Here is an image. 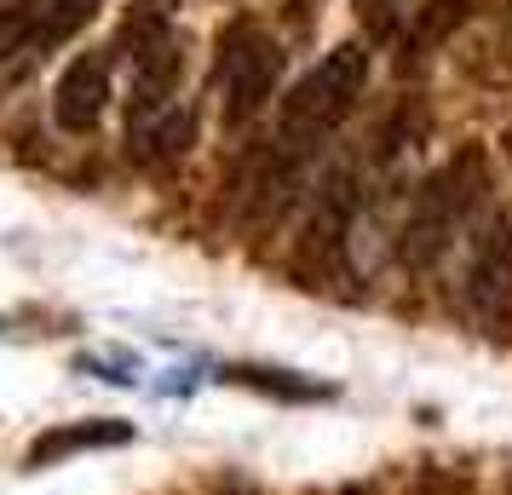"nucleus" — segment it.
<instances>
[{
	"instance_id": "nucleus-1",
	"label": "nucleus",
	"mask_w": 512,
	"mask_h": 495,
	"mask_svg": "<svg viewBox=\"0 0 512 495\" xmlns=\"http://www.w3.org/2000/svg\"><path fill=\"white\" fill-rule=\"evenodd\" d=\"M369 87V52L346 41V47H334L317 64V70H305L288 98L277 104V144L265 150V173H259L254 190H288L294 179L305 173V162L323 150L334 133H340V121L357 110V98Z\"/></svg>"
},
{
	"instance_id": "nucleus-2",
	"label": "nucleus",
	"mask_w": 512,
	"mask_h": 495,
	"mask_svg": "<svg viewBox=\"0 0 512 495\" xmlns=\"http://www.w3.org/2000/svg\"><path fill=\"white\" fill-rule=\"evenodd\" d=\"M484 196V156L478 150H461L455 162H443L438 173H426L409 202V219H403V236H397V260L409 271H432V265L449 254V242L461 231L472 208Z\"/></svg>"
},
{
	"instance_id": "nucleus-3",
	"label": "nucleus",
	"mask_w": 512,
	"mask_h": 495,
	"mask_svg": "<svg viewBox=\"0 0 512 495\" xmlns=\"http://www.w3.org/2000/svg\"><path fill=\"white\" fill-rule=\"evenodd\" d=\"M277 81H282V47L259 24L236 18L219 35V116H225V127H248L277 98Z\"/></svg>"
},
{
	"instance_id": "nucleus-4",
	"label": "nucleus",
	"mask_w": 512,
	"mask_h": 495,
	"mask_svg": "<svg viewBox=\"0 0 512 495\" xmlns=\"http://www.w3.org/2000/svg\"><path fill=\"white\" fill-rule=\"evenodd\" d=\"M466 300L484 323H512V219L501 213L466 265Z\"/></svg>"
},
{
	"instance_id": "nucleus-5",
	"label": "nucleus",
	"mask_w": 512,
	"mask_h": 495,
	"mask_svg": "<svg viewBox=\"0 0 512 495\" xmlns=\"http://www.w3.org/2000/svg\"><path fill=\"white\" fill-rule=\"evenodd\" d=\"M104 104H110V58L104 52L70 58V70L58 75V87H52V121L64 133H93Z\"/></svg>"
},
{
	"instance_id": "nucleus-6",
	"label": "nucleus",
	"mask_w": 512,
	"mask_h": 495,
	"mask_svg": "<svg viewBox=\"0 0 512 495\" xmlns=\"http://www.w3.org/2000/svg\"><path fill=\"white\" fill-rule=\"evenodd\" d=\"M87 18H93V0H29V6L12 12L6 35H12L18 47H58V41H70Z\"/></svg>"
},
{
	"instance_id": "nucleus-7",
	"label": "nucleus",
	"mask_w": 512,
	"mask_h": 495,
	"mask_svg": "<svg viewBox=\"0 0 512 495\" xmlns=\"http://www.w3.org/2000/svg\"><path fill=\"white\" fill-rule=\"evenodd\" d=\"M133 438V426L127 421H81V426H52L41 432L35 444H29L24 467H52V461H64V455H81V449H116Z\"/></svg>"
},
{
	"instance_id": "nucleus-8",
	"label": "nucleus",
	"mask_w": 512,
	"mask_h": 495,
	"mask_svg": "<svg viewBox=\"0 0 512 495\" xmlns=\"http://www.w3.org/2000/svg\"><path fill=\"white\" fill-rule=\"evenodd\" d=\"M185 144H190V110H185V104H173V110L156 116L150 127L127 133V156L144 162V167H167V162H179V156H185Z\"/></svg>"
},
{
	"instance_id": "nucleus-9",
	"label": "nucleus",
	"mask_w": 512,
	"mask_h": 495,
	"mask_svg": "<svg viewBox=\"0 0 512 495\" xmlns=\"http://www.w3.org/2000/svg\"><path fill=\"white\" fill-rule=\"evenodd\" d=\"M397 12H403V0H357V18H363L374 35H392V29H397Z\"/></svg>"
}]
</instances>
